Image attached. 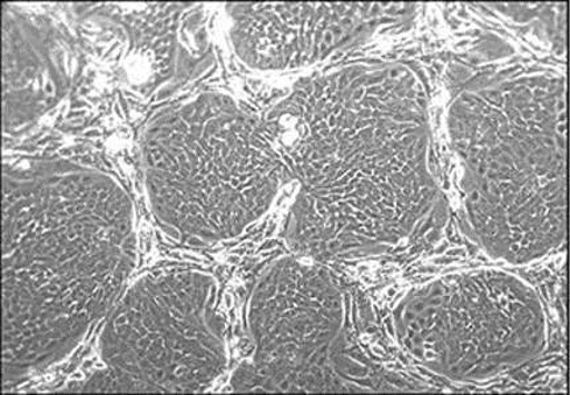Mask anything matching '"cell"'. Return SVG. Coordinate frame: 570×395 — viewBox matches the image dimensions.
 <instances>
[{"instance_id": "obj_2", "label": "cell", "mask_w": 570, "mask_h": 395, "mask_svg": "<svg viewBox=\"0 0 570 395\" xmlns=\"http://www.w3.org/2000/svg\"><path fill=\"white\" fill-rule=\"evenodd\" d=\"M138 263L115 176L60 158L3 167V387L62 362L107 319Z\"/></svg>"}, {"instance_id": "obj_3", "label": "cell", "mask_w": 570, "mask_h": 395, "mask_svg": "<svg viewBox=\"0 0 570 395\" xmlns=\"http://www.w3.org/2000/svg\"><path fill=\"white\" fill-rule=\"evenodd\" d=\"M567 83L525 72L475 85L446 118L463 221L491 258L534 263L567 236Z\"/></svg>"}, {"instance_id": "obj_6", "label": "cell", "mask_w": 570, "mask_h": 395, "mask_svg": "<svg viewBox=\"0 0 570 395\" xmlns=\"http://www.w3.org/2000/svg\"><path fill=\"white\" fill-rule=\"evenodd\" d=\"M245 319L252 350L232 375L235 392L372 389L371 365L348 338L346 295L325 264L293 253L274 259L252 287Z\"/></svg>"}, {"instance_id": "obj_9", "label": "cell", "mask_w": 570, "mask_h": 395, "mask_svg": "<svg viewBox=\"0 0 570 395\" xmlns=\"http://www.w3.org/2000/svg\"><path fill=\"white\" fill-rule=\"evenodd\" d=\"M77 59L66 28L17 6L3 9V125L20 132L51 112L72 88Z\"/></svg>"}, {"instance_id": "obj_1", "label": "cell", "mask_w": 570, "mask_h": 395, "mask_svg": "<svg viewBox=\"0 0 570 395\" xmlns=\"http://www.w3.org/2000/svg\"><path fill=\"white\" fill-rule=\"evenodd\" d=\"M299 190L286 244L334 260L412 248L439 231L428 96L411 67L362 61L301 83L263 119Z\"/></svg>"}, {"instance_id": "obj_5", "label": "cell", "mask_w": 570, "mask_h": 395, "mask_svg": "<svg viewBox=\"0 0 570 395\" xmlns=\"http://www.w3.org/2000/svg\"><path fill=\"white\" fill-rule=\"evenodd\" d=\"M101 369L81 392L200 393L229 368L220 286L191 267L132 279L98 338Z\"/></svg>"}, {"instance_id": "obj_8", "label": "cell", "mask_w": 570, "mask_h": 395, "mask_svg": "<svg viewBox=\"0 0 570 395\" xmlns=\"http://www.w3.org/2000/svg\"><path fill=\"white\" fill-rule=\"evenodd\" d=\"M412 9L373 3H235L225 6L224 27L243 66L283 73L320 66L406 20Z\"/></svg>"}, {"instance_id": "obj_4", "label": "cell", "mask_w": 570, "mask_h": 395, "mask_svg": "<svg viewBox=\"0 0 570 395\" xmlns=\"http://www.w3.org/2000/svg\"><path fill=\"white\" fill-rule=\"evenodd\" d=\"M147 204L168 236L228 243L273 206L286 168L263 119L219 93L161 109L140 137Z\"/></svg>"}, {"instance_id": "obj_7", "label": "cell", "mask_w": 570, "mask_h": 395, "mask_svg": "<svg viewBox=\"0 0 570 395\" xmlns=\"http://www.w3.org/2000/svg\"><path fill=\"white\" fill-rule=\"evenodd\" d=\"M396 340L434 375L480 383L531 362L547 347L543 303L497 267L456 271L407 292L392 313Z\"/></svg>"}]
</instances>
